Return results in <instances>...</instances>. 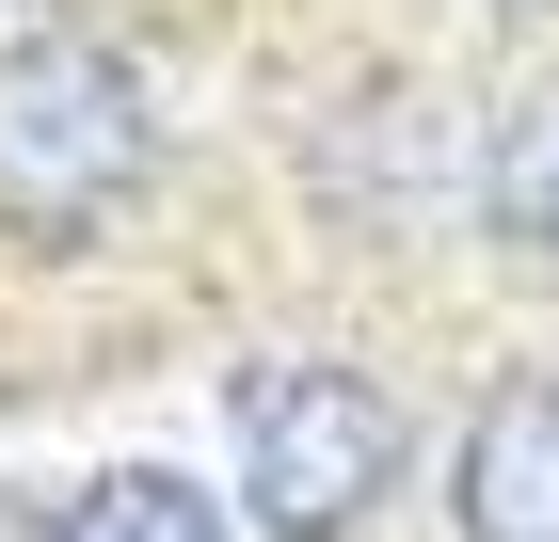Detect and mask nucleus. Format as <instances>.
I'll return each mask as SVG.
<instances>
[{"instance_id": "nucleus-1", "label": "nucleus", "mask_w": 559, "mask_h": 542, "mask_svg": "<svg viewBox=\"0 0 559 542\" xmlns=\"http://www.w3.org/2000/svg\"><path fill=\"white\" fill-rule=\"evenodd\" d=\"M160 192H176V112L112 16L0 33V255L64 272V255L160 224Z\"/></svg>"}, {"instance_id": "nucleus-4", "label": "nucleus", "mask_w": 559, "mask_h": 542, "mask_svg": "<svg viewBox=\"0 0 559 542\" xmlns=\"http://www.w3.org/2000/svg\"><path fill=\"white\" fill-rule=\"evenodd\" d=\"M464 208H479V240L512 255V272H544V288H559V64H527V81L479 112Z\"/></svg>"}, {"instance_id": "nucleus-2", "label": "nucleus", "mask_w": 559, "mask_h": 542, "mask_svg": "<svg viewBox=\"0 0 559 542\" xmlns=\"http://www.w3.org/2000/svg\"><path fill=\"white\" fill-rule=\"evenodd\" d=\"M224 431H240V510L272 542H352L400 479V399L352 351H257L224 383Z\"/></svg>"}, {"instance_id": "nucleus-3", "label": "nucleus", "mask_w": 559, "mask_h": 542, "mask_svg": "<svg viewBox=\"0 0 559 542\" xmlns=\"http://www.w3.org/2000/svg\"><path fill=\"white\" fill-rule=\"evenodd\" d=\"M448 527L464 542H559V368H496L448 431Z\"/></svg>"}, {"instance_id": "nucleus-5", "label": "nucleus", "mask_w": 559, "mask_h": 542, "mask_svg": "<svg viewBox=\"0 0 559 542\" xmlns=\"http://www.w3.org/2000/svg\"><path fill=\"white\" fill-rule=\"evenodd\" d=\"M48 542H224V510L176 462H96L81 495H48Z\"/></svg>"}, {"instance_id": "nucleus-6", "label": "nucleus", "mask_w": 559, "mask_h": 542, "mask_svg": "<svg viewBox=\"0 0 559 542\" xmlns=\"http://www.w3.org/2000/svg\"><path fill=\"white\" fill-rule=\"evenodd\" d=\"M0 33H33V0H0Z\"/></svg>"}]
</instances>
